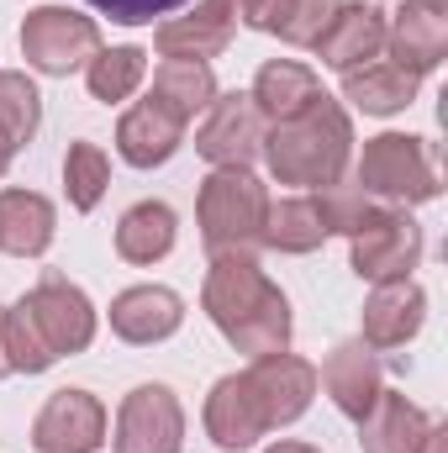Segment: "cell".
Segmentation results:
<instances>
[{
	"label": "cell",
	"mask_w": 448,
	"mask_h": 453,
	"mask_svg": "<svg viewBox=\"0 0 448 453\" xmlns=\"http://www.w3.org/2000/svg\"><path fill=\"white\" fill-rule=\"evenodd\" d=\"M201 306H206L212 327L248 358L290 348V327H296L290 322V301L264 274L259 253H248V248L212 253V269H206V285H201Z\"/></svg>",
	"instance_id": "1"
},
{
	"label": "cell",
	"mask_w": 448,
	"mask_h": 453,
	"mask_svg": "<svg viewBox=\"0 0 448 453\" xmlns=\"http://www.w3.org/2000/svg\"><path fill=\"white\" fill-rule=\"evenodd\" d=\"M264 158L280 185H312V190L337 185L353 158V121L343 111V101L322 90L306 111L274 121L264 132Z\"/></svg>",
	"instance_id": "2"
},
{
	"label": "cell",
	"mask_w": 448,
	"mask_h": 453,
	"mask_svg": "<svg viewBox=\"0 0 448 453\" xmlns=\"http://www.w3.org/2000/svg\"><path fill=\"white\" fill-rule=\"evenodd\" d=\"M201 217V242L212 253H232V248H259L264 242V217H269V190L253 169H217L201 185L196 201Z\"/></svg>",
	"instance_id": "3"
},
{
	"label": "cell",
	"mask_w": 448,
	"mask_h": 453,
	"mask_svg": "<svg viewBox=\"0 0 448 453\" xmlns=\"http://www.w3.org/2000/svg\"><path fill=\"white\" fill-rule=\"evenodd\" d=\"M359 185L364 196H385V201H406L422 206L438 196V164L428 137H406V132H380L364 142L359 158Z\"/></svg>",
	"instance_id": "4"
},
{
	"label": "cell",
	"mask_w": 448,
	"mask_h": 453,
	"mask_svg": "<svg viewBox=\"0 0 448 453\" xmlns=\"http://www.w3.org/2000/svg\"><path fill=\"white\" fill-rule=\"evenodd\" d=\"M96 53H101L96 16H80L69 5H37V11H27V21H21V58L37 74L64 80V74L85 69Z\"/></svg>",
	"instance_id": "5"
},
{
	"label": "cell",
	"mask_w": 448,
	"mask_h": 453,
	"mask_svg": "<svg viewBox=\"0 0 448 453\" xmlns=\"http://www.w3.org/2000/svg\"><path fill=\"white\" fill-rule=\"evenodd\" d=\"M353 248H348V264L359 280L369 285H385V280H412V269L422 264V226L412 222L406 211L396 206H369V217L348 232Z\"/></svg>",
	"instance_id": "6"
},
{
	"label": "cell",
	"mask_w": 448,
	"mask_h": 453,
	"mask_svg": "<svg viewBox=\"0 0 448 453\" xmlns=\"http://www.w3.org/2000/svg\"><path fill=\"white\" fill-rule=\"evenodd\" d=\"M21 306H27L32 327L42 333V342L53 348V358L85 353V348L96 342V306H90V296H85L69 274H58V269H48V274L21 296Z\"/></svg>",
	"instance_id": "7"
},
{
	"label": "cell",
	"mask_w": 448,
	"mask_h": 453,
	"mask_svg": "<svg viewBox=\"0 0 448 453\" xmlns=\"http://www.w3.org/2000/svg\"><path fill=\"white\" fill-rule=\"evenodd\" d=\"M264 132H269V121L259 116L253 96L232 90V96H217L206 106V121L196 132V153L217 169H248L264 153Z\"/></svg>",
	"instance_id": "8"
},
{
	"label": "cell",
	"mask_w": 448,
	"mask_h": 453,
	"mask_svg": "<svg viewBox=\"0 0 448 453\" xmlns=\"http://www.w3.org/2000/svg\"><path fill=\"white\" fill-rule=\"evenodd\" d=\"M185 411L169 385H137L116 411V453H180Z\"/></svg>",
	"instance_id": "9"
},
{
	"label": "cell",
	"mask_w": 448,
	"mask_h": 453,
	"mask_svg": "<svg viewBox=\"0 0 448 453\" xmlns=\"http://www.w3.org/2000/svg\"><path fill=\"white\" fill-rule=\"evenodd\" d=\"M237 5L243 0H196V11L158 21V32H153L158 58H180V64L222 58L237 37Z\"/></svg>",
	"instance_id": "10"
},
{
	"label": "cell",
	"mask_w": 448,
	"mask_h": 453,
	"mask_svg": "<svg viewBox=\"0 0 448 453\" xmlns=\"http://www.w3.org/2000/svg\"><path fill=\"white\" fill-rule=\"evenodd\" d=\"M106 443V406L90 390H53L32 422L37 453H96Z\"/></svg>",
	"instance_id": "11"
},
{
	"label": "cell",
	"mask_w": 448,
	"mask_h": 453,
	"mask_svg": "<svg viewBox=\"0 0 448 453\" xmlns=\"http://www.w3.org/2000/svg\"><path fill=\"white\" fill-rule=\"evenodd\" d=\"M385 48L390 64L412 74H433L448 58V0H406L385 21Z\"/></svg>",
	"instance_id": "12"
},
{
	"label": "cell",
	"mask_w": 448,
	"mask_h": 453,
	"mask_svg": "<svg viewBox=\"0 0 448 453\" xmlns=\"http://www.w3.org/2000/svg\"><path fill=\"white\" fill-rule=\"evenodd\" d=\"M243 374H248V385H253V395H259L269 427L301 422L306 406H312V395H317V369H312L306 358H296V353H264V358H253Z\"/></svg>",
	"instance_id": "13"
},
{
	"label": "cell",
	"mask_w": 448,
	"mask_h": 453,
	"mask_svg": "<svg viewBox=\"0 0 448 453\" xmlns=\"http://www.w3.org/2000/svg\"><path fill=\"white\" fill-rule=\"evenodd\" d=\"M264 433H269V422H264V406H259L248 374H222L206 395V438L222 453H243Z\"/></svg>",
	"instance_id": "14"
},
{
	"label": "cell",
	"mask_w": 448,
	"mask_h": 453,
	"mask_svg": "<svg viewBox=\"0 0 448 453\" xmlns=\"http://www.w3.org/2000/svg\"><path fill=\"white\" fill-rule=\"evenodd\" d=\"M185 322V301L169 285H132L112 301V333L132 348H153V342L174 338Z\"/></svg>",
	"instance_id": "15"
},
{
	"label": "cell",
	"mask_w": 448,
	"mask_h": 453,
	"mask_svg": "<svg viewBox=\"0 0 448 453\" xmlns=\"http://www.w3.org/2000/svg\"><path fill=\"white\" fill-rule=\"evenodd\" d=\"M428 322V296L417 280H385L364 301V338L369 348H406Z\"/></svg>",
	"instance_id": "16"
},
{
	"label": "cell",
	"mask_w": 448,
	"mask_h": 453,
	"mask_svg": "<svg viewBox=\"0 0 448 453\" xmlns=\"http://www.w3.org/2000/svg\"><path fill=\"white\" fill-rule=\"evenodd\" d=\"M322 390H328V401H333L348 422H364L369 406L385 390V374H380L375 348L369 342H337L333 353H328V364H322Z\"/></svg>",
	"instance_id": "17"
},
{
	"label": "cell",
	"mask_w": 448,
	"mask_h": 453,
	"mask_svg": "<svg viewBox=\"0 0 448 453\" xmlns=\"http://www.w3.org/2000/svg\"><path fill=\"white\" fill-rule=\"evenodd\" d=\"M312 48H317V58H322L328 69H337V74H348V69L380 58V53H385V11H380V5H364V0L337 5V16L328 21V32H322Z\"/></svg>",
	"instance_id": "18"
},
{
	"label": "cell",
	"mask_w": 448,
	"mask_h": 453,
	"mask_svg": "<svg viewBox=\"0 0 448 453\" xmlns=\"http://www.w3.org/2000/svg\"><path fill=\"white\" fill-rule=\"evenodd\" d=\"M433 433H438V422L422 406H412L406 395H396V390H380V401L359 422L364 453H428Z\"/></svg>",
	"instance_id": "19"
},
{
	"label": "cell",
	"mask_w": 448,
	"mask_h": 453,
	"mask_svg": "<svg viewBox=\"0 0 448 453\" xmlns=\"http://www.w3.org/2000/svg\"><path fill=\"white\" fill-rule=\"evenodd\" d=\"M180 142H185V121H174L164 106H153V101H137L132 111L116 121V153H121V164H132V169H158V164H169V158L180 153Z\"/></svg>",
	"instance_id": "20"
},
{
	"label": "cell",
	"mask_w": 448,
	"mask_h": 453,
	"mask_svg": "<svg viewBox=\"0 0 448 453\" xmlns=\"http://www.w3.org/2000/svg\"><path fill=\"white\" fill-rule=\"evenodd\" d=\"M417 90H422V74H412V69H401L390 58H369V64H359V69L343 74V101L364 116L406 111L417 101Z\"/></svg>",
	"instance_id": "21"
},
{
	"label": "cell",
	"mask_w": 448,
	"mask_h": 453,
	"mask_svg": "<svg viewBox=\"0 0 448 453\" xmlns=\"http://www.w3.org/2000/svg\"><path fill=\"white\" fill-rule=\"evenodd\" d=\"M58 211L37 190H0V253L11 258H37L53 242Z\"/></svg>",
	"instance_id": "22"
},
{
	"label": "cell",
	"mask_w": 448,
	"mask_h": 453,
	"mask_svg": "<svg viewBox=\"0 0 448 453\" xmlns=\"http://www.w3.org/2000/svg\"><path fill=\"white\" fill-rule=\"evenodd\" d=\"M253 106L259 116L274 127V121H290L296 111H306L317 96H322V80H317V69H306V64H296V58H269L259 74H253Z\"/></svg>",
	"instance_id": "23"
},
{
	"label": "cell",
	"mask_w": 448,
	"mask_h": 453,
	"mask_svg": "<svg viewBox=\"0 0 448 453\" xmlns=\"http://www.w3.org/2000/svg\"><path fill=\"white\" fill-rule=\"evenodd\" d=\"M174 237H180V217L164 201H137L116 222V253L127 264H143L148 269V264H158V258L174 253Z\"/></svg>",
	"instance_id": "24"
},
{
	"label": "cell",
	"mask_w": 448,
	"mask_h": 453,
	"mask_svg": "<svg viewBox=\"0 0 448 453\" xmlns=\"http://www.w3.org/2000/svg\"><path fill=\"white\" fill-rule=\"evenodd\" d=\"M217 96L222 90H217L212 64H180V58H164L158 74H153V90H148L153 106H164V111L174 116V121H185V127L196 121V111H206Z\"/></svg>",
	"instance_id": "25"
},
{
	"label": "cell",
	"mask_w": 448,
	"mask_h": 453,
	"mask_svg": "<svg viewBox=\"0 0 448 453\" xmlns=\"http://www.w3.org/2000/svg\"><path fill=\"white\" fill-rule=\"evenodd\" d=\"M322 242H328V226H322V211H317V196L269 201L264 248H274V253H317Z\"/></svg>",
	"instance_id": "26"
},
{
	"label": "cell",
	"mask_w": 448,
	"mask_h": 453,
	"mask_svg": "<svg viewBox=\"0 0 448 453\" xmlns=\"http://www.w3.org/2000/svg\"><path fill=\"white\" fill-rule=\"evenodd\" d=\"M143 74H148V53L137 48V42H121V48H101L90 64H85V85H90V96L96 101H127L137 85H143Z\"/></svg>",
	"instance_id": "27"
},
{
	"label": "cell",
	"mask_w": 448,
	"mask_h": 453,
	"mask_svg": "<svg viewBox=\"0 0 448 453\" xmlns=\"http://www.w3.org/2000/svg\"><path fill=\"white\" fill-rule=\"evenodd\" d=\"M112 185V158L101 153V142H69L64 153V190L74 211H96L101 196Z\"/></svg>",
	"instance_id": "28"
},
{
	"label": "cell",
	"mask_w": 448,
	"mask_h": 453,
	"mask_svg": "<svg viewBox=\"0 0 448 453\" xmlns=\"http://www.w3.org/2000/svg\"><path fill=\"white\" fill-rule=\"evenodd\" d=\"M0 348H5V369H11V374H42V369L58 364L53 348L42 342V333L32 327V317H27L21 301H16L11 311H0Z\"/></svg>",
	"instance_id": "29"
},
{
	"label": "cell",
	"mask_w": 448,
	"mask_h": 453,
	"mask_svg": "<svg viewBox=\"0 0 448 453\" xmlns=\"http://www.w3.org/2000/svg\"><path fill=\"white\" fill-rule=\"evenodd\" d=\"M37 127H42V96H37V85L21 69H5L0 74V132L21 148V142L37 137Z\"/></svg>",
	"instance_id": "30"
},
{
	"label": "cell",
	"mask_w": 448,
	"mask_h": 453,
	"mask_svg": "<svg viewBox=\"0 0 448 453\" xmlns=\"http://www.w3.org/2000/svg\"><path fill=\"white\" fill-rule=\"evenodd\" d=\"M317 211H322V226H328V237L333 232H353V226L369 217V196L364 190H353V185H322L317 190Z\"/></svg>",
	"instance_id": "31"
},
{
	"label": "cell",
	"mask_w": 448,
	"mask_h": 453,
	"mask_svg": "<svg viewBox=\"0 0 448 453\" xmlns=\"http://www.w3.org/2000/svg\"><path fill=\"white\" fill-rule=\"evenodd\" d=\"M337 5H343V0H296L290 27L280 32V42H290V48H312V42L328 32V21L337 16Z\"/></svg>",
	"instance_id": "32"
},
{
	"label": "cell",
	"mask_w": 448,
	"mask_h": 453,
	"mask_svg": "<svg viewBox=\"0 0 448 453\" xmlns=\"http://www.w3.org/2000/svg\"><path fill=\"white\" fill-rule=\"evenodd\" d=\"M85 5H96L101 16H112L116 27H148V21H158V16H174V11L190 5V0H85Z\"/></svg>",
	"instance_id": "33"
},
{
	"label": "cell",
	"mask_w": 448,
	"mask_h": 453,
	"mask_svg": "<svg viewBox=\"0 0 448 453\" xmlns=\"http://www.w3.org/2000/svg\"><path fill=\"white\" fill-rule=\"evenodd\" d=\"M290 11H296V0H243V5H237V21H248L253 32L280 37V32L290 27Z\"/></svg>",
	"instance_id": "34"
},
{
	"label": "cell",
	"mask_w": 448,
	"mask_h": 453,
	"mask_svg": "<svg viewBox=\"0 0 448 453\" xmlns=\"http://www.w3.org/2000/svg\"><path fill=\"white\" fill-rule=\"evenodd\" d=\"M264 453H322V449H312V443H296V438H285V443H274V449H264Z\"/></svg>",
	"instance_id": "35"
},
{
	"label": "cell",
	"mask_w": 448,
	"mask_h": 453,
	"mask_svg": "<svg viewBox=\"0 0 448 453\" xmlns=\"http://www.w3.org/2000/svg\"><path fill=\"white\" fill-rule=\"evenodd\" d=\"M11 158H16V142L0 132V180H5V169H11Z\"/></svg>",
	"instance_id": "36"
},
{
	"label": "cell",
	"mask_w": 448,
	"mask_h": 453,
	"mask_svg": "<svg viewBox=\"0 0 448 453\" xmlns=\"http://www.w3.org/2000/svg\"><path fill=\"white\" fill-rule=\"evenodd\" d=\"M428 453H448V433H444V427L433 433V443H428Z\"/></svg>",
	"instance_id": "37"
},
{
	"label": "cell",
	"mask_w": 448,
	"mask_h": 453,
	"mask_svg": "<svg viewBox=\"0 0 448 453\" xmlns=\"http://www.w3.org/2000/svg\"><path fill=\"white\" fill-rule=\"evenodd\" d=\"M0 311H5V306H0ZM5 374H11V369H5V348H0V380H5Z\"/></svg>",
	"instance_id": "38"
}]
</instances>
